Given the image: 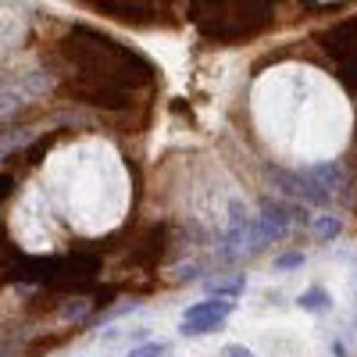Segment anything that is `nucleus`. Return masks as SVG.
<instances>
[{
    "mask_svg": "<svg viewBox=\"0 0 357 357\" xmlns=\"http://www.w3.org/2000/svg\"><path fill=\"white\" fill-rule=\"evenodd\" d=\"M232 301H222V296H207V301H197L186 307L183 314V325H178V333L197 340V336H207V333H215L225 325V318L232 314Z\"/></svg>",
    "mask_w": 357,
    "mask_h": 357,
    "instance_id": "f257e3e1",
    "label": "nucleus"
},
{
    "mask_svg": "<svg viewBox=\"0 0 357 357\" xmlns=\"http://www.w3.org/2000/svg\"><path fill=\"white\" fill-rule=\"evenodd\" d=\"M296 307L307 311V314H321V311L333 307V296L325 289H318V286H311V289H304L301 296H296Z\"/></svg>",
    "mask_w": 357,
    "mask_h": 357,
    "instance_id": "f03ea898",
    "label": "nucleus"
},
{
    "mask_svg": "<svg viewBox=\"0 0 357 357\" xmlns=\"http://www.w3.org/2000/svg\"><path fill=\"white\" fill-rule=\"evenodd\" d=\"M340 232H343V218L340 215H318L314 218V240L318 243H333Z\"/></svg>",
    "mask_w": 357,
    "mask_h": 357,
    "instance_id": "7ed1b4c3",
    "label": "nucleus"
},
{
    "mask_svg": "<svg viewBox=\"0 0 357 357\" xmlns=\"http://www.w3.org/2000/svg\"><path fill=\"white\" fill-rule=\"evenodd\" d=\"M168 343L165 340H154V343H143V347H132L126 357H168Z\"/></svg>",
    "mask_w": 357,
    "mask_h": 357,
    "instance_id": "20e7f679",
    "label": "nucleus"
},
{
    "mask_svg": "<svg viewBox=\"0 0 357 357\" xmlns=\"http://www.w3.org/2000/svg\"><path fill=\"white\" fill-rule=\"evenodd\" d=\"M243 279H232V282H211L207 289H211V296H222V301H229V296H240L243 293Z\"/></svg>",
    "mask_w": 357,
    "mask_h": 357,
    "instance_id": "39448f33",
    "label": "nucleus"
},
{
    "mask_svg": "<svg viewBox=\"0 0 357 357\" xmlns=\"http://www.w3.org/2000/svg\"><path fill=\"white\" fill-rule=\"evenodd\" d=\"M304 264V254L301 250H289V254H279L275 257V272H289V268H301Z\"/></svg>",
    "mask_w": 357,
    "mask_h": 357,
    "instance_id": "423d86ee",
    "label": "nucleus"
},
{
    "mask_svg": "<svg viewBox=\"0 0 357 357\" xmlns=\"http://www.w3.org/2000/svg\"><path fill=\"white\" fill-rule=\"evenodd\" d=\"M222 354H225V357H257V354H254L250 347H243V343H229Z\"/></svg>",
    "mask_w": 357,
    "mask_h": 357,
    "instance_id": "0eeeda50",
    "label": "nucleus"
}]
</instances>
